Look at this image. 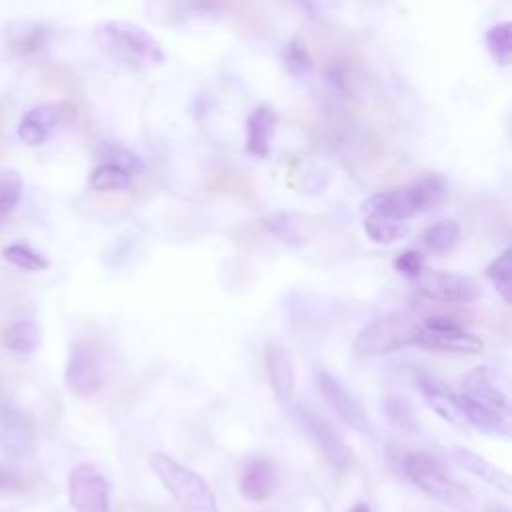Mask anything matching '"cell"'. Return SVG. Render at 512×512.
Here are the masks:
<instances>
[{"label": "cell", "instance_id": "28", "mask_svg": "<svg viewBox=\"0 0 512 512\" xmlns=\"http://www.w3.org/2000/svg\"><path fill=\"white\" fill-rule=\"evenodd\" d=\"M486 278L492 282L496 292L502 296L506 304L512 302V248H506L500 256H496L488 268Z\"/></svg>", "mask_w": 512, "mask_h": 512}, {"label": "cell", "instance_id": "31", "mask_svg": "<svg viewBox=\"0 0 512 512\" xmlns=\"http://www.w3.org/2000/svg\"><path fill=\"white\" fill-rule=\"evenodd\" d=\"M2 256L16 268L28 270V272H40L50 266V260L40 252H36L34 248H30L28 244H8L2 250Z\"/></svg>", "mask_w": 512, "mask_h": 512}, {"label": "cell", "instance_id": "8", "mask_svg": "<svg viewBox=\"0 0 512 512\" xmlns=\"http://www.w3.org/2000/svg\"><path fill=\"white\" fill-rule=\"evenodd\" d=\"M68 498L74 512H110V486L102 472L88 462L68 474Z\"/></svg>", "mask_w": 512, "mask_h": 512}, {"label": "cell", "instance_id": "21", "mask_svg": "<svg viewBox=\"0 0 512 512\" xmlns=\"http://www.w3.org/2000/svg\"><path fill=\"white\" fill-rule=\"evenodd\" d=\"M38 84L40 90L46 94H62L70 98H80L82 88L76 78L68 68L60 64H42L38 68Z\"/></svg>", "mask_w": 512, "mask_h": 512}, {"label": "cell", "instance_id": "24", "mask_svg": "<svg viewBox=\"0 0 512 512\" xmlns=\"http://www.w3.org/2000/svg\"><path fill=\"white\" fill-rule=\"evenodd\" d=\"M414 190H416V196H418L420 212L438 210L440 206L446 204V200L450 196L448 182L440 174H426L420 182L414 184Z\"/></svg>", "mask_w": 512, "mask_h": 512}, {"label": "cell", "instance_id": "3", "mask_svg": "<svg viewBox=\"0 0 512 512\" xmlns=\"http://www.w3.org/2000/svg\"><path fill=\"white\" fill-rule=\"evenodd\" d=\"M418 328L412 318L400 312H384L360 328L352 348L360 356H384L406 346H416Z\"/></svg>", "mask_w": 512, "mask_h": 512}, {"label": "cell", "instance_id": "26", "mask_svg": "<svg viewBox=\"0 0 512 512\" xmlns=\"http://www.w3.org/2000/svg\"><path fill=\"white\" fill-rule=\"evenodd\" d=\"M382 410L386 414V418L400 430L404 432H414L418 430V416L414 412L412 402L396 392H390L384 396L382 400Z\"/></svg>", "mask_w": 512, "mask_h": 512}, {"label": "cell", "instance_id": "4", "mask_svg": "<svg viewBox=\"0 0 512 512\" xmlns=\"http://www.w3.org/2000/svg\"><path fill=\"white\" fill-rule=\"evenodd\" d=\"M96 38L108 54L124 62L160 64L164 58L160 44L136 24L106 22L96 30Z\"/></svg>", "mask_w": 512, "mask_h": 512}, {"label": "cell", "instance_id": "22", "mask_svg": "<svg viewBox=\"0 0 512 512\" xmlns=\"http://www.w3.org/2000/svg\"><path fill=\"white\" fill-rule=\"evenodd\" d=\"M276 124L274 110L262 106L256 108L246 124V148L254 156H266L270 148V132Z\"/></svg>", "mask_w": 512, "mask_h": 512}, {"label": "cell", "instance_id": "9", "mask_svg": "<svg viewBox=\"0 0 512 512\" xmlns=\"http://www.w3.org/2000/svg\"><path fill=\"white\" fill-rule=\"evenodd\" d=\"M104 372L96 352L86 344H74L66 362L64 382L76 396H92L100 390Z\"/></svg>", "mask_w": 512, "mask_h": 512}, {"label": "cell", "instance_id": "20", "mask_svg": "<svg viewBox=\"0 0 512 512\" xmlns=\"http://www.w3.org/2000/svg\"><path fill=\"white\" fill-rule=\"evenodd\" d=\"M42 332L34 320H18L4 328L2 346L18 356H30L38 350Z\"/></svg>", "mask_w": 512, "mask_h": 512}, {"label": "cell", "instance_id": "32", "mask_svg": "<svg viewBox=\"0 0 512 512\" xmlns=\"http://www.w3.org/2000/svg\"><path fill=\"white\" fill-rule=\"evenodd\" d=\"M486 46L500 66H508L512 56V26L508 22L492 26L486 32Z\"/></svg>", "mask_w": 512, "mask_h": 512}, {"label": "cell", "instance_id": "6", "mask_svg": "<svg viewBox=\"0 0 512 512\" xmlns=\"http://www.w3.org/2000/svg\"><path fill=\"white\" fill-rule=\"evenodd\" d=\"M300 422L318 452L322 454L324 462L336 470L342 472L352 464L354 452L342 438V434L334 428V424L318 412L314 406H302L300 408Z\"/></svg>", "mask_w": 512, "mask_h": 512}, {"label": "cell", "instance_id": "27", "mask_svg": "<svg viewBox=\"0 0 512 512\" xmlns=\"http://www.w3.org/2000/svg\"><path fill=\"white\" fill-rule=\"evenodd\" d=\"M364 232L372 242L386 246V244H394L396 240L404 238L408 228L402 222H396V220H390V218H384L378 214H368L364 218Z\"/></svg>", "mask_w": 512, "mask_h": 512}, {"label": "cell", "instance_id": "35", "mask_svg": "<svg viewBox=\"0 0 512 512\" xmlns=\"http://www.w3.org/2000/svg\"><path fill=\"white\" fill-rule=\"evenodd\" d=\"M394 268H396V272H400L408 280H414L420 274V270L424 268V254H422V250H418V248L404 250L402 254L396 256Z\"/></svg>", "mask_w": 512, "mask_h": 512}, {"label": "cell", "instance_id": "36", "mask_svg": "<svg viewBox=\"0 0 512 512\" xmlns=\"http://www.w3.org/2000/svg\"><path fill=\"white\" fill-rule=\"evenodd\" d=\"M20 486H22V480L12 470L0 468V490L12 492V490H20Z\"/></svg>", "mask_w": 512, "mask_h": 512}, {"label": "cell", "instance_id": "18", "mask_svg": "<svg viewBox=\"0 0 512 512\" xmlns=\"http://www.w3.org/2000/svg\"><path fill=\"white\" fill-rule=\"evenodd\" d=\"M274 488V468L264 458L250 460L240 476V494L250 502H264Z\"/></svg>", "mask_w": 512, "mask_h": 512}, {"label": "cell", "instance_id": "7", "mask_svg": "<svg viewBox=\"0 0 512 512\" xmlns=\"http://www.w3.org/2000/svg\"><path fill=\"white\" fill-rule=\"evenodd\" d=\"M314 384L320 392L324 404L352 430L368 436L372 434V424L368 414L364 412L360 400L326 368H318L314 372Z\"/></svg>", "mask_w": 512, "mask_h": 512}, {"label": "cell", "instance_id": "11", "mask_svg": "<svg viewBox=\"0 0 512 512\" xmlns=\"http://www.w3.org/2000/svg\"><path fill=\"white\" fill-rule=\"evenodd\" d=\"M416 346L436 352L452 354H480L484 350L482 338L466 332L464 328H430L420 326Z\"/></svg>", "mask_w": 512, "mask_h": 512}, {"label": "cell", "instance_id": "1", "mask_svg": "<svg viewBox=\"0 0 512 512\" xmlns=\"http://www.w3.org/2000/svg\"><path fill=\"white\" fill-rule=\"evenodd\" d=\"M402 470L408 480L432 500L460 512H474L478 508L474 494L448 474L438 456L420 450L410 452L402 462Z\"/></svg>", "mask_w": 512, "mask_h": 512}, {"label": "cell", "instance_id": "19", "mask_svg": "<svg viewBox=\"0 0 512 512\" xmlns=\"http://www.w3.org/2000/svg\"><path fill=\"white\" fill-rule=\"evenodd\" d=\"M30 444V420L12 406L0 408V446L6 452L18 454Z\"/></svg>", "mask_w": 512, "mask_h": 512}, {"label": "cell", "instance_id": "5", "mask_svg": "<svg viewBox=\"0 0 512 512\" xmlns=\"http://www.w3.org/2000/svg\"><path fill=\"white\" fill-rule=\"evenodd\" d=\"M412 282L418 294L440 304H470L482 296L480 284L472 276L458 272L424 266Z\"/></svg>", "mask_w": 512, "mask_h": 512}, {"label": "cell", "instance_id": "25", "mask_svg": "<svg viewBox=\"0 0 512 512\" xmlns=\"http://www.w3.org/2000/svg\"><path fill=\"white\" fill-rule=\"evenodd\" d=\"M458 238H460V224L452 218H444V220L430 224L422 234L424 246L428 250H432L434 254L448 252L450 248L456 246Z\"/></svg>", "mask_w": 512, "mask_h": 512}, {"label": "cell", "instance_id": "29", "mask_svg": "<svg viewBox=\"0 0 512 512\" xmlns=\"http://www.w3.org/2000/svg\"><path fill=\"white\" fill-rule=\"evenodd\" d=\"M6 40H8V48L14 54H32L44 48L48 40V32L38 26H22L18 30L12 28L6 34Z\"/></svg>", "mask_w": 512, "mask_h": 512}, {"label": "cell", "instance_id": "16", "mask_svg": "<svg viewBox=\"0 0 512 512\" xmlns=\"http://www.w3.org/2000/svg\"><path fill=\"white\" fill-rule=\"evenodd\" d=\"M460 404H462V412L466 418V424L474 426L476 430H480L482 434L494 436V438H510L512 428H510V420L508 414L496 410L490 404H484L468 394H460Z\"/></svg>", "mask_w": 512, "mask_h": 512}, {"label": "cell", "instance_id": "2", "mask_svg": "<svg viewBox=\"0 0 512 512\" xmlns=\"http://www.w3.org/2000/svg\"><path fill=\"white\" fill-rule=\"evenodd\" d=\"M148 466L184 512H220L208 482L166 452H152Z\"/></svg>", "mask_w": 512, "mask_h": 512}, {"label": "cell", "instance_id": "13", "mask_svg": "<svg viewBox=\"0 0 512 512\" xmlns=\"http://www.w3.org/2000/svg\"><path fill=\"white\" fill-rule=\"evenodd\" d=\"M462 392L484 402V404L494 406L496 410H500L504 414H510L508 394H506L504 386L500 384L498 372L490 366H478V368H472L470 372H466L462 378Z\"/></svg>", "mask_w": 512, "mask_h": 512}, {"label": "cell", "instance_id": "10", "mask_svg": "<svg viewBox=\"0 0 512 512\" xmlns=\"http://www.w3.org/2000/svg\"><path fill=\"white\" fill-rule=\"evenodd\" d=\"M76 118V106L70 102H50L30 110L18 128V136L36 146L46 140V136L62 124H70Z\"/></svg>", "mask_w": 512, "mask_h": 512}, {"label": "cell", "instance_id": "15", "mask_svg": "<svg viewBox=\"0 0 512 512\" xmlns=\"http://www.w3.org/2000/svg\"><path fill=\"white\" fill-rule=\"evenodd\" d=\"M366 210L368 214H378L396 222L408 220L420 212L418 196L414 186H404V188H394L386 192H378L366 200Z\"/></svg>", "mask_w": 512, "mask_h": 512}, {"label": "cell", "instance_id": "14", "mask_svg": "<svg viewBox=\"0 0 512 512\" xmlns=\"http://www.w3.org/2000/svg\"><path fill=\"white\" fill-rule=\"evenodd\" d=\"M446 456L452 464H456L458 468L474 474L476 478H480L488 486L496 488L498 492H502L506 496L512 492V482H510L508 472L494 466L492 462H488L478 452H474L470 448H464V446H450V448H446Z\"/></svg>", "mask_w": 512, "mask_h": 512}, {"label": "cell", "instance_id": "33", "mask_svg": "<svg viewBox=\"0 0 512 512\" xmlns=\"http://www.w3.org/2000/svg\"><path fill=\"white\" fill-rule=\"evenodd\" d=\"M22 196V178L14 170H0V222L12 214Z\"/></svg>", "mask_w": 512, "mask_h": 512}, {"label": "cell", "instance_id": "37", "mask_svg": "<svg viewBox=\"0 0 512 512\" xmlns=\"http://www.w3.org/2000/svg\"><path fill=\"white\" fill-rule=\"evenodd\" d=\"M346 512H370V506L364 504V502H356V504H352Z\"/></svg>", "mask_w": 512, "mask_h": 512}, {"label": "cell", "instance_id": "38", "mask_svg": "<svg viewBox=\"0 0 512 512\" xmlns=\"http://www.w3.org/2000/svg\"><path fill=\"white\" fill-rule=\"evenodd\" d=\"M484 512H508V508H504V506H498V504H492V506H488Z\"/></svg>", "mask_w": 512, "mask_h": 512}, {"label": "cell", "instance_id": "17", "mask_svg": "<svg viewBox=\"0 0 512 512\" xmlns=\"http://www.w3.org/2000/svg\"><path fill=\"white\" fill-rule=\"evenodd\" d=\"M420 394L424 398V402L448 424H452L454 428H464L466 426V418L462 412V404H460V396H456L444 382H440L438 378H422L418 382Z\"/></svg>", "mask_w": 512, "mask_h": 512}, {"label": "cell", "instance_id": "23", "mask_svg": "<svg viewBox=\"0 0 512 512\" xmlns=\"http://www.w3.org/2000/svg\"><path fill=\"white\" fill-rule=\"evenodd\" d=\"M264 228L278 238L286 246H302L304 244V226L298 216L290 212H274L264 218Z\"/></svg>", "mask_w": 512, "mask_h": 512}, {"label": "cell", "instance_id": "39", "mask_svg": "<svg viewBox=\"0 0 512 512\" xmlns=\"http://www.w3.org/2000/svg\"><path fill=\"white\" fill-rule=\"evenodd\" d=\"M366 2H378V0H366Z\"/></svg>", "mask_w": 512, "mask_h": 512}, {"label": "cell", "instance_id": "30", "mask_svg": "<svg viewBox=\"0 0 512 512\" xmlns=\"http://www.w3.org/2000/svg\"><path fill=\"white\" fill-rule=\"evenodd\" d=\"M130 172L124 170L122 166L116 164H100L92 176H90V186L98 192H114V190H124L130 184Z\"/></svg>", "mask_w": 512, "mask_h": 512}, {"label": "cell", "instance_id": "34", "mask_svg": "<svg viewBox=\"0 0 512 512\" xmlns=\"http://www.w3.org/2000/svg\"><path fill=\"white\" fill-rule=\"evenodd\" d=\"M284 64H286L288 72H292V74H304V72L310 70L312 56H310L306 44L298 36H294L286 44V48H284Z\"/></svg>", "mask_w": 512, "mask_h": 512}, {"label": "cell", "instance_id": "12", "mask_svg": "<svg viewBox=\"0 0 512 512\" xmlns=\"http://www.w3.org/2000/svg\"><path fill=\"white\" fill-rule=\"evenodd\" d=\"M264 368L270 388L278 402L286 404L294 396L296 372L288 350L278 342H268L264 348Z\"/></svg>", "mask_w": 512, "mask_h": 512}]
</instances>
